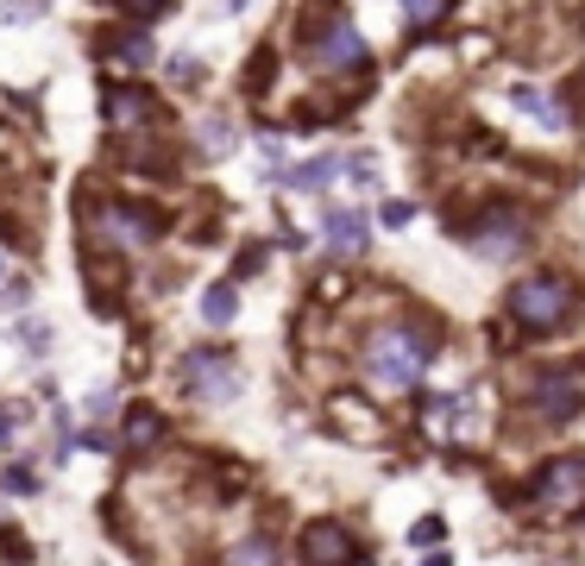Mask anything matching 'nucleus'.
Masks as SVG:
<instances>
[{"label": "nucleus", "mask_w": 585, "mask_h": 566, "mask_svg": "<svg viewBox=\"0 0 585 566\" xmlns=\"http://www.w3.org/2000/svg\"><path fill=\"white\" fill-rule=\"evenodd\" d=\"M429 347L434 333L422 321H397V328H378L366 347V371L371 384H384V391H415L422 384V371H429Z\"/></svg>", "instance_id": "f257e3e1"}, {"label": "nucleus", "mask_w": 585, "mask_h": 566, "mask_svg": "<svg viewBox=\"0 0 585 566\" xmlns=\"http://www.w3.org/2000/svg\"><path fill=\"white\" fill-rule=\"evenodd\" d=\"M573 302H579V290L566 284V277L542 271V277H523L516 290H510V321L523 333H554L573 315Z\"/></svg>", "instance_id": "f03ea898"}, {"label": "nucleus", "mask_w": 585, "mask_h": 566, "mask_svg": "<svg viewBox=\"0 0 585 566\" xmlns=\"http://www.w3.org/2000/svg\"><path fill=\"white\" fill-rule=\"evenodd\" d=\"M309 58L315 70H328V76H359L366 70V39L352 32V20L340 13V7H315L309 20Z\"/></svg>", "instance_id": "7ed1b4c3"}, {"label": "nucleus", "mask_w": 585, "mask_h": 566, "mask_svg": "<svg viewBox=\"0 0 585 566\" xmlns=\"http://www.w3.org/2000/svg\"><path fill=\"white\" fill-rule=\"evenodd\" d=\"M164 234V220L152 208H133V202H101L95 215H89V239L107 246V253H138V246H152Z\"/></svg>", "instance_id": "20e7f679"}, {"label": "nucleus", "mask_w": 585, "mask_h": 566, "mask_svg": "<svg viewBox=\"0 0 585 566\" xmlns=\"http://www.w3.org/2000/svg\"><path fill=\"white\" fill-rule=\"evenodd\" d=\"M528 504L542 510V516H573V510H585V453L547 460L542 478L528 485Z\"/></svg>", "instance_id": "39448f33"}, {"label": "nucleus", "mask_w": 585, "mask_h": 566, "mask_svg": "<svg viewBox=\"0 0 585 566\" xmlns=\"http://www.w3.org/2000/svg\"><path fill=\"white\" fill-rule=\"evenodd\" d=\"M528 397H535V410H542L547 422H566V415L585 403V378L573 366H554V371H542V378L528 384Z\"/></svg>", "instance_id": "423d86ee"}, {"label": "nucleus", "mask_w": 585, "mask_h": 566, "mask_svg": "<svg viewBox=\"0 0 585 566\" xmlns=\"http://www.w3.org/2000/svg\"><path fill=\"white\" fill-rule=\"evenodd\" d=\"M183 384L215 403V397L239 391V371H234V359H220V352H189V359H183Z\"/></svg>", "instance_id": "0eeeda50"}, {"label": "nucleus", "mask_w": 585, "mask_h": 566, "mask_svg": "<svg viewBox=\"0 0 585 566\" xmlns=\"http://www.w3.org/2000/svg\"><path fill=\"white\" fill-rule=\"evenodd\" d=\"M352 560H359V542H352V528H340V523L302 528V566H352Z\"/></svg>", "instance_id": "6e6552de"}, {"label": "nucleus", "mask_w": 585, "mask_h": 566, "mask_svg": "<svg viewBox=\"0 0 585 566\" xmlns=\"http://www.w3.org/2000/svg\"><path fill=\"white\" fill-rule=\"evenodd\" d=\"M472 246L491 253V258H510L516 246H523V215H516V208H491V215L472 227Z\"/></svg>", "instance_id": "1a4fd4ad"}, {"label": "nucleus", "mask_w": 585, "mask_h": 566, "mask_svg": "<svg viewBox=\"0 0 585 566\" xmlns=\"http://www.w3.org/2000/svg\"><path fill=\"white\" fill-rule=\"evenodd\" d=\"M277 183H290V189H328V183H340L347 176V157H309V164H271Z\"/></svg>", "instance_id": "9d476101"}, {"label": "nucleus", "mask_w": 585, "mask_h": 566, "mask_svg": "<svg viewBox=\"0 0 585 566\" xmlns=\"http://www.w3.org/2000/svg\"><path fill=\"white\" fill-rule=\"evenodd\" d=\"M157 114V101L152 95H138V89H114L107 95V120H114L120 133H138V126H152Z\"/></svg>", "instance_id": "9b49d317"}, {"label": "nucleus", "mask_w": 585, "mask_h": 566, "mask_svg": "<svg viewBox=\"0 0 585 566\" xmlns=\"http://www.w3.org/2000/svg\"><path fill=\"white\" fill-rule=\"evenodd\" d=\"M321 234H328L333 253H359V246H366V215H359V208H328V215H321Z\"/></svg>", "instance_id": "f8f14e48"}, {"label": "nucleus", "mask_w": 585, "mask_h": 566, "mask_svg": "<svg viewBox=\"0 0 585 566\" xmlns=\"http://www.w3.org/2000/svg\"><path fill=\"white\" fill-rule=\"evenodd\" d=\"M157 441H164V415L157 410H133L126 415V434H120V447L126 453H152Z\"/></svg>", "instance_id": "ddd939ff"}, {"label": "nucleus", "mask_w": 585, "mask_h": 566, "mask_svg": "<svg viewBox=\"0 0 585 566\" xmlns=\"http://www.w3.org/2000/svg\"><path fill=\"white\" fill-rule=\"evenodd\" d=\"M107 58H114V70H145L157 51H152V39H145V32H120V39L107 44Z\"/></svg>", "instance_id": "4468645a"}, {"label": "nucleus", "mask_w": 585, "mask_h": 566, "mask_svg": "<svg viewBox=\"0 0 585 566\" xmlns=\"http://www.w3.org/2000/svg\"><path fill=\"white\" fill-rule=\"evenodd\" d=\"M516 107H523L528 120H542L547 133H561V107H554V101H547L542 89H516Z\"/></svg>", "instance_id": "2eb2a0df"}, {"label": "nucleus", "mask_w": 585, "mask_h": 566, "mask_svg": "<svg viewBox=\"0 0 585 566\" xmlns=\"http://www.w3.org/2000/svg\"><path fill=\"white\" fill-rule=\"evenodd\" d=\"M234 145H239V133L227 126V120H208V126H202V152L208 157H227Z\"/></svg>", "instance_id": "dca6fc26"}, {"label": "nucleus", "mask_w": 585, "mask_h": 566, "mask_svg": "<svg viewBox=\"0 0 585 566\" xmlns=\"http://www.w3.org/2000/svg\"><path fill=\"white\" fill-rule=\"evenodd\" d=\"M234 309H239V296L227 290V284H215V290L202 296V315H208V321H215V328H220V321H234Z\"/></svg>", "instance_id": "f3484780"}, {"label": "nucleus", "mask_w": 585, "mask_h": 566, "mask_svg": "<svg viewBox=\"0 0 585 566\" xmlns=\"http://www.w3.org/2000/svg\"><path fill=\"white\" fill-rule=\"evenodd\" d=\"M271 560H277V547L265 542V535H253V542L234 547V566H271Z\"/></svg>", "instance_id": "a211bd4d"}, {"label": "nucleus", "mask_w": 585, "mask_h": 566, "mask_svg": "<svg viewBox=\"0 0 585 566\" xmlns=\"http://www.w3.org/2000/svg\"><path fill=\"white\" fill-rule=\"evenodd\" d=\"M448 7H453V0H403V20H410V25H434Z\"/></svg>", "instance_id": "6ab92c4d"}, {"label": "nucleus", "mask_w": 585, "mask_h": 566, "mask_svg": "<svg viewBox=\"0 0 585 566\" xmlns=\"http://www.w3.org/2000/svg\"><path fill=\"white\" fill-rule=\"evenodd\" d=\"M20 434H25V410L0 403V447H7V441H20Z\"/></svg>", "instance_id": "aec40b11"}, {"label": "nucleus", "mask_w": 585, "mask_h": 566, "mask_svg": "<svg viewBox=\"0 0 585 566\" xmlns=\"http://www.w3.org/2000/svg\"><path fill=\"white\" fill-rule=\"evenodd\" d=\"M44 0H0V20L13 25V20H32V13H39Z\"/></svg>", "instance_id": "412c9836"}, {"label": "nucleus", "mask_w": 585, "mask_h": 566, "mask_svg": "<svg viewBox=\"0 0 585 566\" xmlns=\"http://www.w3.org/2000/svg\"><path fill=\"white\" fill-rule=\"evenodd\" d=\"M410 215H415L410 202H384V227H410Z\"/></svg>", "instance_id": "4be33fe9"}, {"label": "nucleus", "mask_w": 585, "mask_h": 566, "mask_svg": "<svg viewBox=\"0 0 585 566\" xmlns=\"http://www.w3.org/2000/svg\"><path fill=\"white\" fill-rule=\"evenodd\" d=\"M410 542H415V547H422V542H441V523H434V516H429V523H415Z\"/></svg>", "instance_id": "5701e85b"}, {"label": "nucleus", "mask_w": 585, "mask_h": 566, "mask_svg": "<svg viewBox=\"0 0 585 566\" xmlns=\"http://www.w3.org/2000/svg\"><path fill=\"white\" fill-rule=\"evenodd\" d=\"M126 7H133V20H157L164 13V0H126Z\"/></svg>", "instance_id": "b1692460"}, {"label": "nucleus", "mask_w": 585, "mask_h": 566, "mask_svg": "<svg viewBox=\"0 0 585 566\" xmlns=\"http://www.w3.org/2000/svg\"><path fill=\"white\" fill-rule=\"evenodd\" d=\"M227 7H246V0H227Z\"/></svg>", "instance_id": "393cba45"}]
</instances>
